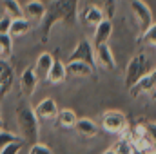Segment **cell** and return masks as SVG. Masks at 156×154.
<instances>
[{
  "mask_svg": "<svg viewBox=\"0 0 156 154\" xmlns=\"http://www.w3.org/2000/svg\"><path fill=\"white\" fill-rule=\"evenodd\" d=\"M80 0H51L45 5V15L40 22V40L45 44L56 24L75 26L78 20Z\"/></svg>",
  "mask_w": 156,
  "mask_h": 154,
  "instance_id": "1",
  "label": "cell"
},
{
  "mask_svg": "<svg viewBox=\"0 0 156 154\" xmlns=\"http://www.w3.org/2000/svg\"><path fill=\"white\" fill-rule=\"evenodd\" d=\"M15 118H16V127L22 142L29 145L37 143L40 140V120L35 114V109L27 102H20L15 109Z\"/></svg>",
  "mask_w": 156,
  "mask_h": 154,
  "instance_id": "2",
  "label": "cell"
},
{
  "mask_svg": "<svg viewBox=\"0 0 156 154\" xmlns=\"http://www.w3.org/2000/svg\"><path fill=\"white\" fill-rule=\"evenodd\" d=\"M147 73H149V58H147V54L145 53L134 54L129 60L127 67H125V75H123L125 89H131L140 78L144 76V75H147Z\"/></svg>",
  "mask_w": 156,
  "mask_h": 154,
  "instance_id": "3",
  "label": "cell"
},
{
  "mask_svg": "<svg viewBox=\"0 0 156 154\" xmlns=\"http://www.w3.org/2000/svg\"><path fill=\"white\" fill-rule=\"evenodd\" d=\"M127 127H129L127 116L122 111H118V109H109V111H105L102 114V129L105 132H109V134L120 136V134H123L127 131Z\"/></svg>",
  "mask_w": 156,
  "mask_h": 154,
  "instance_id": "4",
  "label": "cell"
},
{
  "mask_svg": "<svg viewBox=\"0 0 156 154\" xmlns=\"http://www.w3.org/2000/svg\"><path fill=\"white\" fill-rule=\"evenodd\" d=\"M129 2H131V13H133L134 22H136V27H138L140 33H144V31L154 22L153 11H151V7H149L144 0H129ZM140 33H138V35H140Z\"/></svg>",
  "mask_w": 156,
  "mask_h": 154,
  "instance_id": "5",
  "label": "cell"
},
{
  "mask_svg": "<svg viewBox=\"0 0 156 154\" xmlns=\"http://www.w3.org/2000/svg\"><path fill=\"white\" fill-rule=\"evenodd\" d=\"M67 62H85L89 65H93L96 69V58H94V45L93 42L87 38H80L75 45V49L71 51Z\"/></svg>",
  "mask_w": 156,
  "mask_h": 154,
  "instance_id": "6",
  "label": "cell"
},
{
  "mask_svg": "<svg viewBox=\"0 0 156 154\" xmlns=\"http://www.w3.org/2000/svg\"><path fill=\"white\" fill-rule=\"evenodd\" d=\"M94 58H96V67H102L107 73H113L116 69V60L113 54V49L109 44H102L94 47Z\"/></svg>",
  "mask_w": 156,
  "mask_h": 154,
  "instance_id": "7",
  "label": "cell"
},
{
  "mask_svg": "<svg viewBox=\"0 0 156 154\" xmlns=\"http://www.w3.org/2000/svg\"><path fill=\"white\" fill-rule=\"evenodd\" d=\"M38 83L40 82L37 75H35V71H33V67H26L22 71V75H20V94L24 98H31L35 94Z\"/></svg>",
  "mask_w": 156,
  "mask_h": 154,
  "instance_id": "8",
  "label": "cell"
},
{
  "mask_svg": "<svg viewBox=\"0 0 156 154\" xmlns=\"http://www.w3.org/2000/svg\"><path fill=\"white\" fill-rule=\"evenodd\" d=\"M35 109V114L38 116V120H44V121H55L56 120V114H58V105L53 98H44Z\"/></svg>",
  "mask_w": 156,
  "mask_h": 154,
  "instance_id": "9",
  "label": "cell"
},
{
  "mask_svg": "<svg viewBox=\"0 0 156 154\" xmlns=\"http://www.w3.org/2000/svg\"><path fill=\"white\" fill-rule=\"evenodd\" d=\"M113 37V20L104 18L96 27H94V35H93V45H102V44H109V40Z\"/></svg>",
  "mask_w": 156,
  "mask_h": 154,
  "instance_id": "10",
  "label": "cell"
},
{
  "mask_svg": "<svg viewBox=\"0 0 156 154\" xmlns=\"http://www.w3.org/2000/svg\"><path fill=\"white\" fill-rule=\"evenodd\" d=\"M53 60L55 58H53L51 53H42V54H38V58H37V62L33 65V71H35V75L38 78V82H45L47 80L49 69L53 65Z\"/></svg>",
  "mask_w": 156,
  "mask_h": 154,
  "instance_id": "11",
  "label": "cell"
},
{
  "mask_svg": "<svg viewBox=\"0 0 156 154\" xmlns=\"http://www.w3.org/2000/svg\"><path fill=\"white\" fill-rule=\"evenodd\" d=\"M80 18L83 20V24H87V26H91V27H96V26L105 18V15H104V11H102L98 5L87 4V5L83 7V11H82Z\"/></svg>",
  "mask_w": 156,
  "mask_h": 154,
  "instance_id": "12",
  "label": "cell"
},
{
  "mask_svg": "<svg viewBox=\"0 0 156 154\" xmlns=\"http://www.w3.org/2000/svg\"><path fill=\"white\" fill-rule=\"evenodd\" d=\"M45 15V4L40 2V0H29L26 5H24V16L29 20V22H37L40 24L42 18Z\"/></svg>",
  "mask_w": 156,
  "mask_h": 154,
  "instance_id": "13",
  "label": "cell"
},
{
  "mask_svg": "<svg viewBox=\"0 0 156 154\" xmlns=\"http://www.w3.org/2000/svg\"><path fill=\"white\" fill-rule=\"evenodd\" d=\"M67 80V71H66V64L60 60V58H55L53 60V65L49 69V75H47V80L51 85H58V83H64Z\"/></svg>",
  "mask_w": 156,
  "mask_h": 154,
  "instance_id": "14",
  "label": "cell"
},
{
  "mask_svg": "<svg viewBox=\"0 0 156 154\" xmlns=\"http://www.w3.org/2000/svg\"><path fill=\"white\" fill-rule=\"evenodd\" d=\"M66 71H67V76L73 78H91L94 73V67L85 62H67Z\"/></svg>",
  "mask_w": 156,
  "mask_h": 154,
  "instance_id": "15",
  "label": "cell"
},
{
  "mask_svg": "<svg viewBox=\"0 0 156 154\" xmlns=\"http://www.w3.org/2000/svg\"><path fill=\"white\" fill-rule=\"evenodd\" d=\"M75 129L83 138H94L98 134V125L91 118H78L76 123H75Z\"/></svg>",
  "mask_w": 156,
  "mask_h": 154,
  "instance_id": "16",
  "label": "cell"
},
{
  "mask_svg": "<svg viewBox=\"0 0 156 154\" xmlns=\"http://www.w3.org/2000/svg\"><path fill=\"white\" fill-rule=\"evenodd\" d=\"M76 120H78V116L73 109H60L55 121H56V125L60 129H75Z\"/></svg>",
  "mask_w": 156,
  "mask_h": 154,
  "instance_id": "17",
  "label": "cell"
},
{
  "mask_svg": "<svg viewBox=\"0 0 156 154\" xmlns=\"http://www.w3.org/2000/svg\"><path fill=\"white\" fill-rule=\"evenodd\" d=\"M31 31V22L24 16V18H16L11 22V27H9V37L11 38H22L24 35H27Z\"/></svg>",
  "mask_w": 156,
  "mask_h": 154,
  "instance_id": "18",
  "label": "cell"
},
{
  "mask_svg": "<svg viewBox=\"0 0 156 154\" xmlns=\"http://www.w3.org/2000/svg\"><path fill=\"white\" fill-rule=\"evenodd\" d=\"M11 85H13V69L4 62L0 65V98L11 91Z\"/></svg>",
  "mask_w": 156,
  "mask_h": 154,
  "instance_id": "19",
  "label": "cell"
},
{
  "mask_svg": "<svg viewBox=\"0 0 156 154\" xmlns=\"http://www.w3.org/2000/svg\"><path fill=\"white\" fill-rule=\"evenodd\" d=\"M2 9L4 15H7L11 20L24 18V7L18 4V0H2Z\"/></svg>",
  "mask_w": 156,
  "mask_h": 154,
  "instance_id": "20",
  "label": "cell"
},
{
  "mask_svg": "<svg viewBox=\"0 0 156 154\" xmlns=\"http://www.w3.org/2000/svg\"><path fill=\"white\" fill-rule=\"evenodd\" d=\"M87 4H94V5H98V7L104 11L105 18H109V20H113V16L116 15L118 0H87Z\"/></svg>",
  "mask_w": 156,
  "mask_h": 154,
  "instance_id": "21",
  "label": "cell"
},
{
  "mask_svg": "<svg viewBox=\"0 0 156 154\" xmlns=\"http://www.w3.org/2000/svg\"><path fill=\"white\" fill-rule=\"evenodd\" d=\"M136 40H138L140 44L147 45V47H154V49H156V22H153V24H151L144 33H140Z\"/></svg>",
  "mask_w": 156,
  "mask_h": 154,
  "instance_id": "22",
  "label": "cell"
},
{
  "mask_svg": "<svg viewBox=\"0 0 156 154\" xmlns=\"http://www.w3.org/2000/svg\"><path fill=\"white\" fill-rule=\"evenodd\" d=\"M113 149H115L116 154H131L134 147H133V142L129 140V136L123 132V134H120V138H118V142L115 143Z\"/></svg>",
  "mask_w": 156,
  "mask_h": 154,
  "instance_id": "23",
  "label": "cell"
},
{
  "mask_svg": "<svg viewBox=\"0 0 156 154\" xmlns=\"http://www.w3.org/2000/svg\"><path fill=\"white\" fill-rule=\"evenodd\" d=\"M13 53V38L9 35H0V58H7Z\"/></svg>",
  "mask_w": 156,
  "mask_h": 154,
  "instance_id": "24",
  "label": "cell"
},
{
  "mask_svg": "<svg viewBox=\"0 0 156 154\" xmlns=\"http://www.w3.org/2000/svg\"><path fill=\"white\" fill-rule=\"evenodd\" d=\"M18 140H22V138L16 136L15 132H9V131H5V129H0V151H2L5 145H9V143H13V142H18Z\"/></svg>",
  "mask_w": 156,
  "mask_h": 154,
  "instance_id": "25",
  "label": "cell"
},
{
  "mask_svg": "<svg viewBox=\"0 0 156 154\" xmlns=\"http://www.w3.org/2000/svg\"><path fill=\"white\" fill-rule=\"evenodd\" d=\"M27 154H55L47 145H44V143H40V142H37V143H33L31 147H29V152Z\"/></svg>",
  "mask_w": 156,
  "mask_h": 154,
  "instance_id": "26",
  "label": "cell"
},
{
  "mask_svg": "<svg viewBox=\"0 0 156 154\" xmlns=\"http://www.w3.org/2000/svg\"><path fill=\"white\" fill-rule=\"evenodd\" d=\"M22 151V140H18V142H13V143H9V145H5L0 154H18Z\"/></svg>",
  "mask_w": 156,
  "mask_h": 154,
  "instance_id": "27",
  "label": "cell"
},
{
  "mask_svg": "<svg viewBox=\"0 0 156 154\" xmlns=\"http://www.w3.org/2000/svg\"><path fill=\"white\" fill-rule=\"evenodd\" d=\"M144 125H145V132H147L149 140L156 147V121H144Z\"/></svg>",
  "mask_w": 156,
  "mask_h": 154,
  "instance_id": "28",
  "label": "cell"
},
{
  "mask_svg": "<svg viewBox=\"0 0 156 154\" xmlns=\"http://www.w3.org/2000/svg\"><path fill=\"white\" fill-rule=\"evenodd\" d=\"M149 80H151V91H149V98L156 100V67L154 69H149Z\"/></svg>",
  "mask_w": 156,
  "mask_h": 154,
  "instance_id": "29",
  "label": "cell"
},
{
  "mask_svg": "<svg viewBox=\"0 0 156 154\" xmlns=\"http://www.w3.org/2000/svg\"><path fill=\"white\" fill-rule=\"evenodd\" d=\"M11 18L7 15L0 16V35H9V27H11Z\"/></svg>",
  "mask_w": 156,
  "mask_h": 154,
  "instance_id": "30",
  "label": "cell"
},
{
  "mask_svg": "<svg viewBox=\"0 0 156 154\" xmlns=\"http://www.w3.org/2000/svg\"><path fill=\"white\" fill-rule=\"evenodd\" d=\"M102 154H116V152H115V149L111 147V149H107V151H104V152H102Z\"/></svg>",
  "mask_w": 156,
  "mask_h": 154,
  "instance_id": "31",
  "label": "cell"
},
{
  "mask_svg": "<svg viewBox=\"0 0 156 154\" xmlns=\"http://www.w3.org/2000/svg\"><path fill=\"white\" fill-rule=\"evenodd\" d=\"M131 154H145V152H142V151H138V149H133V152Z\"/></svg>",
  "mask_w": 156,
  "mask_h": 154,
  "instance_id": "32",
  "label": "cell"
},
{
  "mask_svg": "<svg viewBox=\"0 0 156 154\" xmlns=\"http://www.w3.org/2000/svg\"><path fill=\"white\" fill-rule=\"evenodd\" d=\"M0 129H4V123H2V120H0Z\"/></svg>",
  "mask_w": 156,
  "mask_h": 154,
  "instance_id": "33",
  "label": "cell"
},
{
  "mask_svg": "<svg viewBox=\"0 0 156 154\" xmlns=\"http://www.w3.org/2000/svg\"><path fill=\"white\" fill-rule=\"evenodd\" d=\"M147 154H156V152H154V151H151V152H147Z\"/></svg>",
  "mask_w": 156,
  "mask_h": 154,
  "instance_id": "34",
  "label": "cell"
},
{
  "mask_svg": "<svg viewBox=\"0 0 156 154\" xmlns=\"http://www.w3.org/2000/svg\"><path fill=\"white\" fill-rule=\"evenodd\" d=\"M154 152H156V147H154Z\"/></svg>",
  "mask_w": 156,
  "mask_h": 154,
  "instance_id": "35",
  "label": "cell"
}]
</instances>
